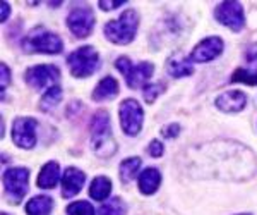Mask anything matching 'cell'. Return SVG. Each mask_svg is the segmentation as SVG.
<instances>
[{"instance_id":"obj_1","label":"cell","mask_w":257,"mask_h":215,"mask_svg":"<svg viewBox=\"0 0 257 215\" xmlns=\"http://www.w3.org/2000/svg\"><path fill=\"white\" fill-rule=\"evenodd\" d=\"M91 143L94 154L99 157H111L115 154V141L111 136L110 115L106 110H98L91 121Z\"/></svg>"},{"instance_id":"obj_2","label":"cell","mask_w":257,"mask_h":215,"mask_svg":"<svg viewBox=\"0 0 257 215\" xmlns=\"http://www.w3.org/2000/svg\"><path fill=\"white\" fill-rule=\"evenodd\" d=\"M138 24H139V18H138V14H136V11L128 9L123 12L118 19L108 21V23L105 24V35H106V38L110 41H113V43L127 45L134 40Z\"/></svg>"},{"instance_id":"obj_3","label":"cell","mask_w":257,"mask_h":215,"mask_svg":"<svg viewBox=\"0 0 257 215\" xmlns=\"http://www.w3.org/2000/svg\"><path fill=\"white\" fill-rule=\"evenodd\" d=\"M23 47L28 52H40V53H60L64 48L60 36L45 28H36L26 38L23 40Z\"/></svg>"},{"instance_id":"obj_4","label":"cell","mask_w":257,"mask_h":215,"mask_svg":"<svg viewBox=\"0 0 257 215\" xmlns=\"http://www.w3.org/2000/svg\"><path fill=\"white\" fill-rule=\"evenodd\" d=\"M67 64L70 67V73L76 78H88L91 76L99 65V57L98 52L94 50L93 47L86 45V47H81L77 50H74L70 55L67 57Z\"/></svg>"},{"instance_id":"obj_5","label":"cell","mask_w":257,"mask_h":215,"mask_svg":"<svg viewBox=\"0 0 257 215\" xmlns=\"http://www.w3.org/2000/svg\"><path fill=\"white\" fill-rule=\"evenodd\" d=\"M115 67L123 74L128 88H138L144 81H148L153 74V69H155L149 62H141V64L134 65L127 57H118L115 62Z\"/></svg>"},{"instance_id":"obj_6","label":"cell","mask_w":257,"mask_h":215,"mask_svg":"<svg viewBox=\"0 0 257 215\" xmlns=\"http://www.w3.org/2000/svg\"><path fill=\"white\" fill-rule=\"evenodd\" d=\"M118 112H120V126H122L123 133L128 136L138 134L141 131V126H143V117H144L139 102L127 98V100L122 102Z\"/></svg>"},{"instance_id":"obj_7","label":"cell","mask_w":257,"mask_h":215,"mask_svg":"<svg viewBox=\"0 0 257 215\" xmlns=\"http://www.w3.org/2000/svg\"><path fill=\"white\" fill-rule=\"evenodd\" d=\"M67 26L69 30L77 36V38H86L91 35L94 28V12L91 7L82 6L76 7L67 18Z\"/></svg>"},{"instance_id":"obj_8","label":"cell","mask_w":257,"mask_h":215,"mask_svg":"<svg viewBox=\"0 0 257 215\" xmlns=\"http://www.w3.org/2000/svg\"><path fill=\"white\" fill-rule=\"evenodd\" d=\"M214 16L221 24H225L230 30L240 31L245 24V18H243V7L240 2H221L216 6Z\"/></svg>"},{"instance_id":"obj_9","label":"cell","mask_w":257,"mask_h":215,"mask_svg":"<svg viewBox=\"0 0 257 215\" xmlns=\"http://www.w3.org/2000/svg\"><path fill=\"white\" fill-rule=\"evenodd\" d=\"M36 126L38 121L33 117H18L12 126V139L21 148H33L36 145Z\"/></svg>"},{"instance_id":"obj_10","label":"cell","mask_w":257,"mask_h":215,"mask_svg":"<svg viewBox=\"0 0 257 215\" xmlns=\"http://www.w3.org/2000/svg\"><path fill=\"white\" fill-rule=\"evenodd\" d=\"M28 177H30V172H28V169H23V167H12L4 174V184H6V189L16 203L23 200L24 195H26Z\"/></svg>"},{"instance_id":"obj_11","label":"cell","mask_w":257,"mask_h":215,"mask_svg":"<svg viewBox=\"0 0 257 215\" xmlns=\"http://www.w3.org/2000/svg\"><path fill=\"white\" fill-rule=\"evenodd\" d=\"M59 78H60V71L57 65L43 64V65H35V67L28 69L24 80H26L28 85H31L33 88L43 90L45 86L55 83Z\"/></svg>"},{"instance_id":"obj_12","label":"cell","mask_w":257,"mask_h":215,"mask_svg":"<svg viewBox=\"0 0 257 215\" xmlns=\"http://www.w3.org/2000/svg\"><path fill=\"white\" fill-rule=\"evenodd\" d=\"M223 52V40L218 36H209V38L202 40L192 50V53L189 55V60L192 62H209L213 59H216L219 53Z\"/></svg>"},{"instance_id":"obj_13","label":"cell","mask_w":257,"mask_h":215,"mask_svg":"<svg viewBox=\"0 0 257 215\" xmlns=\"http://www.w3.org/2000/svg\"><path fill=\"white\" fill-rule=\"evenodd\" d=\"M231 83H245L257 85V45L247 50V67L237 69L230 78Z\"/></svg>"},{"instance_id":"obj_14","label":"cell","mask_w":257,"mask_h":215,"mask_svg":"<svg viewBox=\"0 0 257 215\" xmlns=\"http://www.w3.org/2000/svg\"><path fill=\"white\" fill-rule=\"evenodd\" d=\"M84 179H86L84 172L76 167H69L67 171L64 172V177H62V196L64 198L76 196L82 189Z\"/></svg>"},{"instance_id":"obj_15","label":"cell","mask_w":257,"mask_h":215,"mask_svg":"<svg viewBox=\"0 0 257 215\" xmlns=\"http://www.w3.org/2000/svg\"><path fill=\"white\" fill-rule=\"evenodd\" d=\"M218 109L225 110V112H238L247 105V97L245 93L233 90V92H225L216 98Z\"/></svg>"},{"instance_id":"obj_16","label":"cell","mask_w":257,"mask_h":215,"mask_svg":"<svg viewBox=\"0 0 257 215\" xmlns=\"http://www.w3.org/2000/svg\"><path fill=\"white\" fill-rule=\"evenodd\" d=\"M117 93H118L117 80H115V78H111V76H106V78H103V80L96 85V88H94L93 100H96V102L111 100V98L117 97Z\"/></svg>"},{"instance_id":"obj_17","label":"cell","mask_w":257,"mask_h":215,"mask_svg":"<svg viewBox=\"0 0 257 215\" xmlns=\"http://www.w3.org/2000/svg\"><path fill=\"white\" fill-rule=\"evenodd\" d=\"M161 183V174L158 169L148 167L139 174V189L144 195H153Z\"/></svg>"},{"instance_id":"obj_18","label":"cell","mask_w":257,"mask_h":215,"mask_svg":"<svg viewBox=\"0 0 257 215\" xmlns=\"http://www.w3.org/2000/svg\"><path fill=\"white\" fill-rule=\"evenodd\" d=\"M59 177H60L59 164L48 162L43 165V169H41V172L38 174V186L43 189H52L59 183Z\"/></svg>"},{"instance_id":"obj_19","label":"cell","mask_w":257,"mask_h":215,"mask_svg":"<svg viewBox=\"0 0 257 215\" xmlns=\"http://www.w3.org/2000/svg\"><path fill=\"white\" fill-rule=\"evenodd\" d=\"M110 193H111V181L108 177H105V176L94 177L93 183H91V188H89L91 198L101 201V200H106V198L110 196Z\"/></svg>"},{"instance_id":"obj_20","label":"cell","mask_w":257,"mask_h":215,"mask_svg":"<svg viewBox=\"0 0 257 215\" xmlns=\"http://www.w3.org/2000/svg\"><path fill=\"white\" fill-rule=\"evenodd\" d=\"M53 206V201L50 196H35L26 203L28 215H48Z\"/></svg>"},{"instance_id":"obj_21","label":"cell","mask_w":257,"mask_h":215,"mask_svg":"<svg viewBox=\"0 0 257 215\" xmlns=\"http://www.w3.org/2000/svg\"><path fill=\"white\" fill-rule=\"evenodd\" d=\"M62 100V90L59 86H50L47 90V93L41 97L40 100V109L45 110V112H48V110H52L53 107H57Z\"/></svg>"},{"instance_id":"obj_22","label":"cell","mask_w":257,"mask_h":215,"mask_svg":"<svg viewBox=\"0 0 257 215\" xmlns=\"http://www.w3.org/2000/svg\"><path fill=\"white\" fill-rule=\"evenodd\" d=\"M141 167V159L138 157H131V159H125L122 164H120V179L123 181V183H128V181H132L138 174Z\"/></svg>"},{"instance_id":"obj_23","label":"cell","mask_w":257,"mask_h":215,"mask_svg":"<svg viewBox=\"0 0 257 215\" xmlns=\"http://www.w3.org/2000/svg\"><path fill=\"white\" fill-rule=\"evenodd\" d=\"M192 65H190V60H184V59H172L168 64V73L172 74L173 78H184V76H190L192 74Z\"/></svg>"},{"instance_id":"obj_24","label":"cell","mask_w":257,"mask_h":215,"mask_svg":"<svg viewBox=\"0 0 257 215\" xmlns=\"http://www.w3.org/2000/svg\"><path fill=\"white\" fill-rule=\"evenodd\" d=\"M98 215H125V203L120 198H110L106 203L101 205Z\"/></svg>"},{"instance_id":"obj_25","label":"cell","mask_w":257,"mask_h":215,"mask_svg":"<svg viewBox=\"0 0 257 215\" xmlns=\"http://www.w3.org/2000/svg\"><path fill=\"white\" fill-rule=\"evenodd\" d=\"M69 215H94V208L89 201H74L67 206Z\"/></svg>"},{"instance_id":"obj_26","label":"cell","mask_w":257,"mask_h":215,"mask_svg":"<svg viewBox=\"0 0 257 215\" xmlns=\"http://www.w3.org/2000/svg\"><path fill=\"white\" fill-rule=\"evenodd\" d=\"M163 92V85H160V83H155V85H148L144 86V100H146L148 103L155 102L156 97Z\"/></svg>"},{"instance_id":"obj_27","label":"cell","mask_w":257,"mask_h":215,"mask_svg":"<svg viewBox=\"0 0 257 215\" xmlns=\"http://www.w3.org/2000/svg\"><path fill=\"white\" fill-rule=\"evenodd\" d=\"M163 145H161L158 139H153L151 143H149V147H148V152H149V155L151 157H155V159H160L161 155H163Z\"/></svg>"},{"instance_id":"obj_28","label":"cell","mask_w":257,"mask_h":215,"mask_svg":"<svg viewBox=\"0 0 257 215\" xmlns=\"http://www.w3.org/2000/svg\"><path fill=\"white\" fill-rule=\"evenodd\" d=\"M178 131H180V126H178V124H170V126H167L163 131H161V134H163L165 138H173V136L178 134Z\"/></svg>"},{"instance_id":"obj_29","label":"cell","mask_w":257,"mask_h":215,"mask_svg":"<svg viewBox=\"0 0 257 215\" xmlns=\"http://www.w3.org/2000/svg\"><path fill=\"white\" fill-rule=\"evenodd\" d=\"M123 4H125V0H117V2H105V0H101L99 7H101L103 11H111V9H115V7L123 6Z\"/></svg>"},{"instance_id":"obj_30","label":"cell","mask_w":257,"mask_h":215,"mask_svg":"<svg viewBox=\"0 0 257 215\" xmlns=\"http://www.w3.org/2000/svg\"><path fill=\"white\" fill-rule=\"evenodd\" d=\"M0 67H2V85H0V88H2V92H6L7 85H9V76H11V73H9V67H7L6 64H2Z\"/></svg>"},{"instance_id":"obj_31","label":"cell","mask_w":257,"mask_h":215,"mask_svg":"<svg viewBox=\"0 0 257 215\" xmlns=\"http://www.w3.org/2000/svg\"><path fill=\"white\" fill-rule=\"evenodd\" d=\"M7 16H9V4L2 2V21H7Z\"/></svg>"},{"instance_id":"obj_32","label":"cell","mask_w":257,"mask_h":215,"mask_svg":"<svg viewBox=\"0 0 257 215\" xmlns=\"http://www.w3.org/2000/svg\"><path fill=\"white\" fill-rule=\"evenodd\" d=\"M240 215H250V213H240Z\"/></svg>"}]
</instances>
